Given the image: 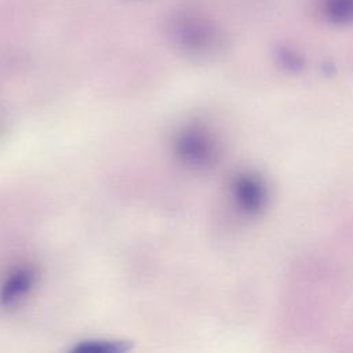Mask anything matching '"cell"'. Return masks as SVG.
<instances>
[{"label": "cell", "mask_w": 353, "mask_h": 353, "mask_svg": "<svg viewBox=\"0 0 353 353\" xmlns=\"http://www.w3.org/2000/svg\"><path fill=\"white\" fill-rule=\"evenodd\" d=\"M170 37L183 52L192 55L207 54L216 40L207 23L190 15H181L172 19Z\"/></svg>", "instance_id": "2"}, {"label": "cell", "mask_w": 353, "mask_h": 353, "mask_svg": "<svg viewBox=\"0 0 353 353\" xmlns=\"http://www.w3.org/2000/svg\"><path fill=\"white\" fill-rule=\"evenodd\" d=\"M233 199L241 211L255 214L265 203L266 190L258 176L241 174L233 182Z\"/></svg>", "instance_id": "4"}, {"label": "cell", "mask_w": 353, "mask_h": 353, "mask_svg": "<svg viewBox=\"0 0 353 353\" xmlns=\"http://www.w3.org/2000/svg\"><path fill=\"white\" fill-rule=\"evenodd\" d=\"M172 149L178 161L194 171L214 167L219 157V143L214 134L201 124H188L174 137Z\"/></svg>", "instance_id": "1"}, {"label": "cell", "mask_w": 353, "mask_h": 353, "mask_svg": "<svg viewBox=\"0 0 353 353\" xmlns=\"http://www.w3.org/2000/svg\"><path fill=\"white\" fill-rule=\"evenodd\" d=\"M328 10L334 19L349 21L353 18V0H330Z\"/></svg>", "instance_id": "6"}, {"label": "cell", "mask_w": 353, "mask_h": 353, "mask_svg": "<svg viewBox=\"0 0 353 353\" xmlns=\"http://www.w3.org/2000/svg\"><path fill=\"white\" fill-rule=\"evenodd\" d=\"M37 283V269L30 263L12 266L0 283V306L14 309L33 291Z\"/></svg>", "instance_id": "3"}, {"label": "cell", "mask_w": 353, "mask_h": 353, "mask_svg": "<svg viewBox=\"0 0 353 353\" xmlns=\"http://www.w3.org/2000/svg\"><path fill=\"white\" fill-rule=\"evenodd\" d=\"M130 349V342L109 338H87L70 346V352L76 353H123Z\"/></svg>", "instance_id": "5"}]
</instances>
